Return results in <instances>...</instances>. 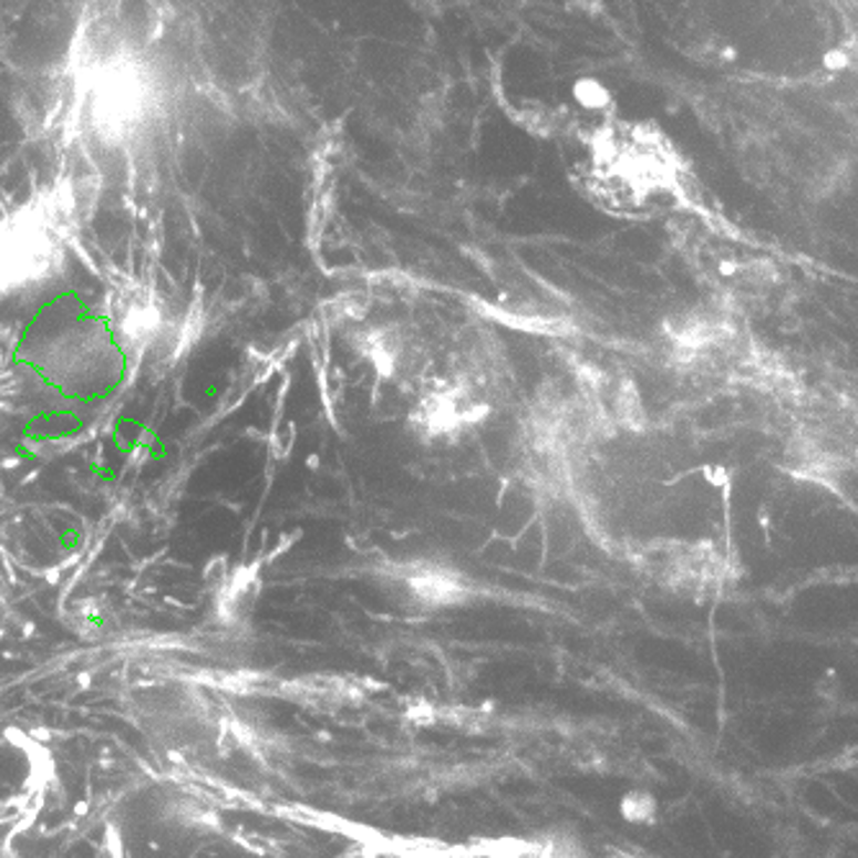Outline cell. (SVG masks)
<instances>
[{
	"label": "cell",
	"mask_w": 858,
	"mask_h": 858,
	"mask_svg": "<svg viewBox=\"0 0 858 858\" xmlns=\"http://www.w3.org/2000/svg\"><path fill=\"white\" fill-rule=\"evenodd\" d=\"M80 227L72 188L54 186L0 216V296L37 288L65 265Z\"/></svg>",
	"instance_id": "6da1fadb"
},
{
	"label": "cell",
	"mask_w": 858,
	"mask_h": 858,
	"mask_svg": "<svg viewBox=\"0 0 858 858\" xmlns=\"http://www.w3.org/2000/svg\"><path fill=\"white\" fill-rule=\"evenodd\" d=\"M152 108L147 72L130 54L99 58L80 91V116L99 142L122 144L142 130Z\"/></svg>",
	"instance_id": "7a4b0ae2"
}]
</instances>
